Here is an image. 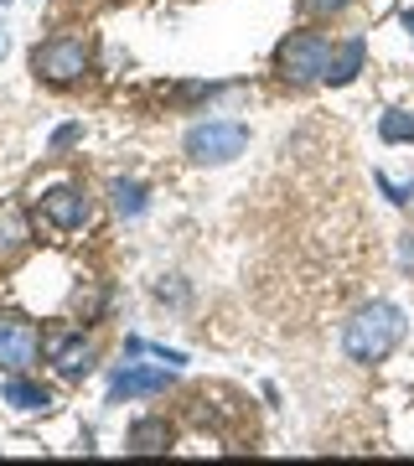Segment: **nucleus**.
<instances>
[{
    "label": "nucleus",
    "mask_w": 414,
    "mask_h": 466,
    "mask_svg": "<svg viewBox=\"0 0 414 466\" xmlns=\"http://www.w3.org/2000/svg\"><path fill=\"white\" fill-rule=\"evenodd\" d=\"M404 311H399L394 300H373L363 306L358 317L348 321V332H342V352H348L352 363H383L389 352L404 342Z\"/></svg>",
    "instance_id": "1"
},
{
    "label": "nucleus",
    "mask_w": 414,
    "mask_h": 466,
    "mask_svg": "<svg viewBox=\"0 0 414 466\" xmlns=\"http://www.w3.org/2000/svg\"><path fill=\"white\" fill-rule=\"evenodd\" d=\"M331 42L327 36H316V32H290L275 47V67H280V78L285 84H327V73H331Z\"/></svg>",
    "instance_id": "2"
},
{
    "label": "nucleus",
    "mask_w": 414,
    "mask_h": 466,
    "mask_svg": "<svg viewBox=\"0 0 414 466\" xmlns=\"http://www.w3.org/2000/svg\"><path fill=\"white\" fill-rule=\"evenodd\" d=\"M244 146H248V125H238V119H202L182 135V150L197 167H228V161L244 156Z\"/></svg>",
    "instance_id": "3"
},
{
    "label": "nucleus",
    "mask_w": 414,
    "mask_h": 466,
    "mask_svg": "<svg viewBox=\"0 0 414 466\" xmlns=\"http://www.w3.org/2000/svg\"><path fill=\"white\" fill-rule=\"evenodd\" d=\"M32 67L47 84H73V78L88 73V42L83 36H52V42H42L32 52Z\"/></svg>",
    "instance_id": "4"
},
{
    "label": "nucleus",
    "mask_w": 414,
    "mask_h": 466,
    "mask_svg": "<svg viewBox=\"0 0 414 466\" xmlns=\"http://www.w3.org/2000/svg\"><path fill=\"white\" fill-rule=\"evenodd\" d=\"M171 383V363L166 368H146V363H125L109 373V400H150V394H166Z\"/></svg>",
    "instance_id": "5"
},
{
    "label": "nucleus",
    "mask_w": 414,
    "mask_h": 466,
    "mask_svg": "<svg viewBox=\"0 0 414 466\" xmlns=\"http://www.w3.org/2000/svg\"><path fill=\"white\" fill-rule=\"evenodd\" d=\"M36 348H42V332H36L32 321L26 317H0V368H11V373L32 368Z\"/></svg>",
    "instance_id": "6"
},
{
    "label": "nucleus",
    "mask_w": 414,
    "mask_h": 466,
    "mask_svg": "<svg viewBox=\"0 0 414 466\" xmlns=\"http://www.w3.org/2000/svg\"><path fill=\"white\" fill-rule=\"evenodd\" d=\"M42 218H47L52 228H88V218H94V198L83 192V187H52L47 198H42Z\"/></svg>",
    "instance_id": "7"
},
{
    "label": "nucleus",
    "mask_w": 414,
    "mask_h": 466,
    "mask_svg": "<svg viewBox=\"0 0 414 466\" xmlns=\"http://www.w3.org/2000/svg\"><path fill=\"white\" fill-rule=\"evenodd\" d=\"M42 348H47V358L57 363V373H63V379H83V373L94 368V342H88L83 332L57 327V332L42 337Z\"/></svg>",
    "instance_id": "8"
},
{
    "label": "nucleus",
    "mask_w": 414,
    "mask_h": 466,
    "mask_svg": "<svg viewBox=\"0 0 414 466\" xmlns=\"http://www.w3.org/2000/svg\"><path fill=\"white\" fill-rule=\"evenodd\" d=\"M363 57H368V42H363V36H348L342 47L331 52V73H327V84H331V88L352 84V78L363 73Z\"/></svg>",
    "instance_id": "9"
},
{
    "label": "nucleus",
    "mask_w": 414,
    "mask_h": 466,
    "mask_svg": "<svg viewBox=\"0 0 414 466\" xmlns=\"http://www.w3.org/2000/svg\"><path fill=\"white\" fill-rule=\"evenodd\" d=\"M26 238H32V228H26V213H21L16 202H0V259L21 254V249H26Z\"/></svg>",
    "instance_id": "10"
},
{
    "label": "nucleus",
    "mask_w": 414,
    "mask_h": 466,
    "mask_svg": "<svg viewBox=\"0 0 414 466\" xmlns=\"http://www.w3.org/2000/svg\"><path fill=\"white\" fill-rule=\"evenodd\" d=\"M0 400L11 404V410H26V415H36V410H52V394L42 389V383H26V379L0 383Z\"/></svg>",
    "instance_id": "11"
},
{
    "label": "nucleus",
    "mask_w": 414,
    "mask_h": 466,
    "mask_svg": "<svg viewBox=\"0 0 414 466\" xmlns=\"http://www.w3.org/2000/svg\"><path fill=\"white\" fill-rule=\"evenodd\" d=\"M379 135H383V146H414V115L389 109V115L379 119Z\"/></svg>",
    "instance_id": "12"
},
{
    "label": "nucleus",
    "mask_w": 414,
    "mask_h": 466,
    "mask_svg": "<svg viewBox=\"0 0 414 466\" xmlns=\"http://www.w3.org/2000/svg\"><path fill=\"white\" fill-rule=\"evenodd\" d=\"M171 431H166V420H140L130 425V451H166Z\"/></svg>",
    "instance_id": "13"
},
{
    "label": "nucleus",
    "mask_w": 414,
    "mask_h": 466,
    "mask_svg": "<svg viewBox=\"0 0 414 466\" xmlns=\"http://www.w3.org/2000/svg\"><path fill=\"white\" fill-rule=\"evenodd\" d=\"M109 198H115V208L125 218L146 213V187H140V182H125V177H119V182H109Z\"/></svg>",
    "instance_id": "14"
},
{
    "label": "nucleus",
    "mask_w": 414,
    "mask_h": 466,
    "mask_svg": "<svg viewBox=\"0 0 414 466\" xmlns=\"http://www.w3.org/2000/svg\"><path fill=\"white\" fill-rule=\"evenodd\" d=\"M348 0H300V11L306 16H331V11H342Z\"/></svg>",
    "instance_id": "15"
},
{
    "label": "nucleus",
    "mask_w": 414,
    "mask_h": 466,
    "mask_svg": "<svg viewBox=\"0 0 414 466\" xmlns=\"http://www.w3.org/2000/svg\"><path fill=\"white\" fill-rule=\"evenodd\" d=\"M373 182H379L383 192H389V202H409V198H414V187H394V182H389V177H383V171H379V177H373Z\"/></svg>",
    "instance_id": "16"
},
{
    "label": "nucleus",
    "mask_w": 414,
    "mask_h": 466,
    "mask_svg": "<svg viewBox=\"0 0 414 466\" xmlns=\"http://www.w3.org/2000/svg\"><path fill=\"white\" fill-rule=\"evenodd\" d=\"M399 265L414 269V228H409V233H399Z\"/></svg>",
    "instance_id": "17"
},
{
    "label": "nucleus",
    "mask_w": 414,
    "mask_h": 466,
    "mask_svg": "<svg viewBox=\"0 0 414 466\" xmlns=\"http://www.w3.org/2000/svg\"><path fill=\"white\" fill-rule=\"evenodd\" d=\"M78 140V125H63V130H52V150H67Z\"/></svg>",
    "instance_id": "18"
},
{
    "label": "nucleus",
    "mask_w": 414,
    "mask_h": 466,
    "mask_svg": "<svg viewBox=\"0 0 414 466\" xmlns=\"http://www.w3.org/2000/svg\"><path fill=\"white\" fill-rule=\"evenodd\" d=\"M404 32H409V42H414V11H404Z\"/></svg>",
    "instance_id": "19"
},
{
    "label": "nucleus",
    "mask_w": 414,
    "mask_h": 466,
    "mask_svg": "<svg viewBox=\"0 0 414 466\" xmlns=\"http://www.w3.org/2000/svg\"><path fill=\"white\" fill-rule=\"evenodd\" d=\"M0 52H5V32H0Z\"/></svg>",
    "instance_id": "20"
}]
</instances>
